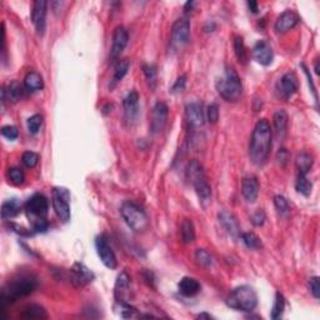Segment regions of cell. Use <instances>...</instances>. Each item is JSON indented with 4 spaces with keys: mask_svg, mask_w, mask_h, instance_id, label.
<instances>
[{
    "mask_svg": "<svg viewBox=\"0 0 320 320\" xmlns=\"http://www.w3.org/2000/svg\"><path fill=\"white\" fill-rule=\"evenodd\" d=\"M299 22L300 19L298 14L291 10H287L278 16L275 24H274V29L278 34H284L294 29L299 24Z\"/></svg>",
    "mask_w": 320,
    "mask_h": 320,
    "instance_id": "cell-18",
    "label": "cell"
},
{
    "mask_svg": "<svg viewBox=\"0 0 320 320\" xmlns=\"http://www.w3.org/2000/svg\"><path fill=\"white\" fill-rule=\"evenodd\" d=\"M22 161L27 168H35L39 163V155L34 152H25L22 157Z\"/></svg>",
    "mask_w": 320,
    "mask_h": 320,
    "instance_id": "cell-39",
    "label": "cell"
},
{
    "mask_svg": "<svg viewBox=\"0 0 320 320\" xmlns=\"http://www.w3.org/2000/svg\"><path fill=\"white\" fill-rule=\"evenodd\" d=\"M198 318H208V319H210L211 318V315H208V314H200V315H198Z\"/></svg>",
    "mask_w": 320,
    "mask_h": 320,
    "instance_id": "cell-50",
    "label": "cell"
},
{
    "mask_svg": "<svg viewBox=\"0 0 320 320\" xmlns=\"http://www.w3.org/2000/svg\"><path fill=\"white\" fill-rule=\"evenodd\" d=\"M274 128L278 135H284L288 128V114L285 110H278L273 117Z\"/></svg>",
    "mask_w": 320,
    "mask_h": 320,
    "instance_id": "cell-29",
    "label": "cell"
},
{
    "mask_svg": "<svg viewBox=\"0 0 320 320\" xmlns=\"http://www.w3.org/2000/svg\"><path fill=\"white\" fill-rule=\"evenodd\" d=\"M143 72H144V75H145L146 80L149 81L150 87L154 88L155 84H157V68H155L154 65L145 64L143 67Z\"/></svg>",
    "mask_w": 320,
    "mask_h": 320,
    "instance_id": "cell-40",
    "label": "cell"
},
{
    "mask_svg": "<svg viewBox=\"0 0 320 320\" xmlns=\"http://www.w3.org/2000/svg\"><path fill=\"white\" fill-rule=\"evenodd\" d=\"M36 288V279L33 275H19L10 282L7 283L4 288L2 289L0 293V304H2V309L7 305L11 304V303L16 302L18 299L28 296L32 294Z\"/></svg>",
    "mask_w": 320,
    "mask_h": 320,
    "instance_id": "cell-2",
    "label": "cell"
},
{
    "mask_svg": "<svg viewBox=\"0 0 320 320\" xmlns=\"http://www.w3.org/2000/svg\"><path fill=\"white\" fill-rule=\"evenodd\" d=\"M20 213V204L16 199H10L3 203L2 205V218L4 220L13 219Z\"/></svg>",
    "mask_w": 320,
    "mask_h": 320,
    "instance_id": "cell-27",
    "label": "cell"
},
{
    "mask_svg": "<svg viewBox=\"0 0 320 320\" xmlns=\"http://www.w3.org/2000/svg\"><path fill=\"white\" fill-rule=\"evenodd\" d=\"M120 214L126 225L135 233H141V231L148 229V215L139 204L134 202H125L121 205Z\"/></svg>",
    "mask_w": 320,
    "mask_h": 320,
    "instance_id": "cell-6",
    "label": "cell"
},
{
    "mask_svg": "<svg viewBox=\"0 0 320 320\" xmlns=\"http://www.w3.org/2000/svg\"><path fill=\"white\" fill-rule=\"evenodd\" d=\"M259 182L255 177H246L243 179L242 194L248 203L257 202L259 197Z\"/></svg>",
    "mask_w": 320,
    "mask_h": 320,
    "instance_id": "cell-20",
    "label": "cell"
},
{
    "mask_svg": "<svg viewBox=\"0 0 320 320\" xmlns=\"http://www.w3.org/2000/svg\"><path fill=\"white\" fill-rule=\"evenodd\" d=\"M49 224L45 220V218H39V219H33V231L34 233H44L48 230Z\"/></svg>",
    "mask_w": 320,
    "mask_h": 320,
    "instance_id": "cell-43",
    "label": "cell"
},
{
    "mask_svg": "<svg viewBox=\"0 0 320 320\" xmlns=\"http://www.w3.org/2000/svg\"><path fill=\"white\" fill-rule=\"evenodd\" d=\"M25 210H27L29 218L32 217V220L45 218L48 215V210H49V202L43 194H34L25 203Z\"/></svg>",
    "mask_w": 320,
    "mask_h": 320,
    "instance_id": "cell-9",
    "label": "cell"
},
{
    "mask_svg": "<svg viewBox=\"0 0 320 320\" xmlns=\"http://www.w3.org/2000/svg\"><path fill=\"white\" fill-rule=\"evenodd\" d=\"M206 113H208L209 123L215 124L218 120H219V108H218V105L215 103L210 104V105L208 106V110H206Z\"/></svg>",
    "mask_w": 320,
    "mask_h": 320,
    "instance_id": "cell-44",
    "label": "cell"
},
{
    "mask_svg": "<svg viewBox=\"0 0 320 320\" xmlns=\"http://www.w3.org/2000/svg\"><path fill=\"white\" fill-rule=\"evenodd\" d=\"M3 137L9 139V140H15L19 137V130L14 125H4L2 128Z\"/></svg>",
    "mask_w": 320,
    "mask_h": 320,
    "instance_id": "cell-42",
    "label": "cell"
},
{
    "mask_svg": "<svg viewBox=\"0 0 320 320\" xmlns=\"http://www.w3.org/2000/svg\"><path fill=\"white\" fill-rule=\"evenodd\" d=\"M242 240L243 243L248 246L249 249H253V250H258V249L262 248V242H260L259 238L257 237L254 233H244L242 234Z\"/></svg>",
    "mask_w": 320,
    "mask_h": 320,
    "instance_id": "cell-36",
    "label": "cell"
},
{
    "mask_svg": "<svg viewBox=\"0 0 320 320\" xmlns=\"http://www.w3.org/2000/svg\"><path fill=\"white\" fill-rule=\"evenodd\" d=\"M248 7L253 13H258V3L257 2H249Z\"/></svg>",
    "mask_w": 320,
    "mask_h": 320,
    "instance_id": "cell-49",
    "label": "cell"
},
{
    "mask_svg": "<svg viewBox=\"0 0 320 320\" xmlns=\"http://www.w3.org/2000/svg\"><path fill=\"white\" fill-rule=\"evenodd\" d=\"M23 96V87L16 80L10 81L7 87L2 89V101L3 104L8 101L9 104H15L20 100Z\"/></svg>",
    "mask_w": 320,
    "mask_h": 320,
    "instance_id": "cell-21",
    "label": "cell"
},
{
    "mask_svg": "<svg viewBox=\"0 0 320 320\" xmlns=\"http://www.w3.org/2000/svg\"><path fill=\"white\" fill-rule=\"evenodd\" d=\"M95 248H96V253H98L99 258H100L101 263L105 265L106 268L109 269H115L118 265L117 262V257H115V253L113 251L112 246L108 243V239L105 235H99L95 239Z\"/></svg>",
    "mask_w": 320,
    "mask_h": 320,
    "instance_id": "cell-10",
    "label": "cell"
},
{
    "mask_svg": "<svg viewBox=\"0 0 320 320\" xmlns=\"http://www.w3.org/2000/svg\"><path fill=\"white\" fill-rule=\"evenodd\" d=\"M195 259H197L198 264L202 265V267H210L213 264V257L204 249H198L195 251Z\"/></svg>",
    "mask_w": 320,
    "mask_h": 320,
    "instance_id": "cell-37",
    "label": "cell"
},
{
    "mask_svg": "<svg viewBox=\"0 0 320 320\" xmlns=\"http://www.w3.org/2000/svg\"><path fill=\"white\" fill-rule=\"evenodd\" d=\"M271 150V128L267 119H260L254 126L249 141V158L255 165L267 163Z\"/></svg>",
    "mask_w": 320,
    "mask_h": 320,
    "instance_id": "cell-1",
    "label": "cell"
},
{
    "mask_svg": "<svg viewBox=\"0 0 320 320\" xmlns=\"http://www.w3.org/2000/svg\"><path fill=\"white\" fill-rule=\"evenodd\" d=\"M130 68V61L128 59H123V60H119L117 65H115L114 69V75H113V80H112V86L110 88H114L119 81L123 80V78L128 74Z\"/></svg>",
    "mask_w": 320,
    "mask_h": 320,
    "instance_id": "cell-28",
    "label": "cell"
},
{
    "mask_svg": "<svg viewBox=\"0 0 320 320\" xmlns=\"http://www.w3.org/2000/svg\"><path fill=\"white\" fill-rule=\"evenodd\" d=\"M47 8L48 3L44 0H36L33 4L32 22L39 36L44 35L47 28Z\"/></svg>",
    "mask_w": 320,
    "mask_h": 320,
    "instance_id": "cell-13",
    "label": "cell"
},
{
    "mask_svg": "<svg viewBox=\"0 0 320 320\" xmlns=\"http://www.w3.org/2000/svg\"><path fill=\"white\" fill-rule=\"evenodd\" d=\"M20 318L30 319V320H33V319H47L48 313L43 307H40V305L32 304V305H28V307H25L24 309H23L22 314H20Z\"/></svg>",
    "mask_w": 320,
    "mask_h": 320,
    "instance_id": "cell-26",
    "label": "cell"
},
{
    "mask_svg": "<svg viewBox=\"0 0 320 320\" xmlns=\"http://www.w3.org/2000/svg\"><path fill=\"white\" fill-rule=\"evenodd\" d=\"M295 189L300 194L304 195V197H309L311 194V190H313V184L308 179L307 175L298 174V178H296L295 182Z\"/></svg>",
    "mask_w": 320,
    "mask_h": 320,
    "instance_id": "cell-32",
    "label": "cell"
},
{
    "mask_svg": "<svg viewBox=\"0 0 320 320\" xmlns=\"http://www.w3.org/2000/svg\"><path fill=\"white\" fill-rule=\"evenodd\" d=\"M285 309V300L284 296L280 293L275 294V302H274L273 309H271V319L276 320L280 319L283 316V313H284Z\"/></svg>",
    "mask_w": 320,
    "mask_h": 320,
    "instance_id": "cell-33",
    "label": "cell"
},
{
    "mask_svg": "<svg viewBox=\"0 0 320 320\" xmlns=\"http://www.w3.org/2000/svg\"><path fill=\"white\" fill-rule=\"evenodd\" d=\"M218 218H219V223L222 224L223 228L225 229L226 233L230 234L231 237H234V238L239 237L240 225H239V223H238L237 218L234 217V214L223 210V211H220L219 215H218Z\"/></svg>",
    "mask_w": 320,
    "mask_h": 320,
    "instance_id": "cell-22",
    "label": "cell"
},
{
    "mask_svg": "<svg viewBox=\"0 0 320 320\" xmlns=\"http://www.w3.org/2000/svg\"><path fill=\"white\" fill-rule=\"evenodd\" d=\"M274 205H275L276 210L282 214L287 213V211L289 210L288 200L285 199L283 195H276V197L274 198Z\"/></svg>",
    "mask_w": 320,
    "mask_h": 320,
    "instance_id": "cell-41",
    "label": "cell"
},
{
    "mask_svg": "<svg viewBox=\"0 0 320 320\" xmlns=\"http://www.w3.org/2000/svg\"><path fill=\"white\" fill-rule=\"evenodd\" d=\"M28 130H29L30 134H36L40 130L41 125H43V117L40 114H35L33 117H30L27 121Z\"/></svg>",
    "mask_w": 320,
    "mask_h": 320,
    "instance_id": "cell-38",
    "label": "cell"
},
{
    "mask_svg": "<svg viewBox=\"0 0 320 320\" xmlns=\"http://www.w3.org/2000/svg\"><path fill=\"white\" fill-rule=\"evenodd\" d=\"M295 164L300 175H308L311 166H313V157L310 154H308V153H302V154H299L296 157Z\"/></svg>",
    "mask_w": 320,
    "mask_h": 320,
    "instance_id": "cell-30",
    "label": "cell"
},
{
    "mask_svg": "<svg viewBox=\"0 0 320 320\" xmlns=\"http://www.w3.org/2000/svg\"><path fill=\"white\" fill-rule=\"evenodd\" d=\"M185 117L188 121L189 128L199 129L204 124V112L203 105L199 101H193L189 103L185 108Z\"/></svg>",
    "mask_w": 320,
    "mask_h": 320,
    "instance_id": "cell-16",
    "label": "cell"
},
{
    "mask_svg": "<svg viewBox=\"0 0 320 320\" xmlns=\"http://www.w3.org/2000/svg\"><path fill=\"white\" fill-rule=\"evenodd\" d=\"M299 83L298 78L294 73H287L279 79L276 84V89L279 92V94L282 98L289 99L291 98L296 92H298Z\"/></svg>",
    "mask_w": 320,
    "mask_h": 320,
    "instance_id": "cell-15",
    "label": "cell"
},
{
    "mask_svg": "<svg viewBox=\"0 0 320 320\" xmlns=\"http://www.w3.org/2000/svg\"><path fill=\"white\" fill-rule=\"evenodd\" d=\"M180 239L184 244H190L195 240V230L194 225L190 220L184 219L182 225H180Z\"/></svg>",
    "mask_w": 320,
    "mask_h": 320,
    "instance_id": "cell-31",
    "label": "cell"
},
{
    "mask_svg": "<svg viewBox=\"0 0 320 320\" xmlns=\"http://www.w3.org/2000/svg\"><path fill=\"white\" fill-rule=\"evenodd\" d=\"M186 177L188 180L193 184L200 202L204 205L210 202L211 198V188L210 184L208 183V179L205 177V173L203 170L202 164L198 160H191L186 166Z\"/></svg>",
    "mask_w": 320,
    "mask_h": 320,
    "instance_id": "cell-4",
    "label": "cell"
},
{
    "mask_svg": "<svg viewBox=\"0 0 320 320\" xmlns=\"http://www.w3.org/2000/svg\"><path fill=\"white\" fill-rule=\"evenodd\" d=\"M129 287H130V278L125 271L119 274L115 284V298L118 302L126 303V296L129 295Z\"/></svg>",
    "mask_w": 320,
    "mask_h": 320,
    "instance_id": "cell-23",
    "label": "cell"
},
{
    "mask_svg": "<svg viewBox=\"0 0 320 320\" xmlns=\"http://www.w3.org/2000/svg\"><path fill=\"white\" fill-rule=\"evenodd\" d=\"M178 289H179V293L184 296H194L197 295L200 291V284L197 279L194 278L185 276L178 284Z\"/></svg>",
    "mask_w": 320,
    "mask_h": 320,
    "instance_id": "cell-24",
    "label": "cell"
},
{
    "mask_svg": "<svg viewBox=\"0 0 320 320\" xmlns=\"http://www.w3.org/2000/svg\"><path fill=\"white\" fill-rule=\"evenodd\" d=\"M53 208L56 217L63 223L70 220V193L65 188H54L52 193Z\"/></svg>",
    "mask_w": 320,
    "mask_h": 320,
    "instance_id": "cell-7",
    "label": "cell"
},
{
    "mask_svg": "<svg viewBox=\"0 0 320 320\" xmlns=\"http://www.w3.org/2000/svg\"><path fill=\"white\" fill-rule=\"evenodd\" d=\"M217 89L220 96L226 101L235 103L242 98L243 84L240 76L233 67L226 68L224 75L217 81Z\"/></svg>",
    "mask_w": 320,
    "mask_h": 320,
    "instance_id": "cell-3",
    "label": "cell"
},
{
    "mask_svg": "<svg viewBox=\"0 0 320 320\" xmlns=\"http://www.w3.org/2000/svg\"><path fill=\"white\" fill-rule=\"evenodd\" d=\"M8 179H9V182H11V184H14V185H22V184H24L25 182V174L20 168L14 166V168H10L9 170H8Z\"/></svg>",
    "mask_w": 320,
    "mask_h": 320,
    "instance_id": "cell-35",
    "label": "cell"
},
{
    "mask_svg": "<svg viewBox=\"0 0 320 320\" xmlns=\"http://www.w3.org/2000/svg\"><path fill=\"white\" fill-rule=\"evenodd\" d=\"M123 105L126 120L129 121L137 120L139 115V94L135 90L130 92L129 94L124 98Z\"/></svg>",
    "mask_w": 320,
    "mask_h": 320,
    "instance_id": "cell-19",
    "label": "cell"
},
{
    "mask_svg": "<svg viewBox=\"0 0 320 320\" xmlns=\"http://www.w3.org/2000/svg\"><path fill=\"white\" fill-rule=\"evenodd\" d=\"M265 219H267V217H265V213L262 209H259L251 215V223L255 226H262L265 223Z\"/></svg>",
    "mask_w": 320,
    "mask_h": 320,
    "instance_id": "cell-46",
    "label": "cell"
},
{
    "mask_svg": "<svg viewBox=\"0 0 320 320\" xmlns=\"http://www.w3.org/2000/svg\"><path fill=\"white\" fill-rule=\"evenodd\" d=\"M309 287L311 294L314 295V298L319 299L320 296V283H319V278L318 276H313L309 280Z\"/></svg>",
    "mask_w": 320,
    "mask_h": 320,
    "instance_id": "cell-45",
    "label": "cell"
},
{
    "mask_svg": "<svg viewBox=\"0 0 320 320\" xmlns=\"http://www.w3.org/2000/svg\"><path fill=\"white\" fill-rule=\"evenodd\" d=\"M234 49H235V55H237V59L239 60V63L245 64L246 63V50H245V45H244V41H243L242 36H235Z\"/></svg>",
    "mask_w": 320,
    "mask_h": 320,
    "instance_id": "cell-34",
    "label": "cell"
},
{
    "mask_svg": "<svg viewBox=\"0 0 320 320\" xmlns=\"http://www.w3.org/2000/svg\"><path fill=\"white\" fill-rule=\"evenodd\" d=\"M69 278L75 288H84L94 280V274L81 263H75L69 271Z\"/></svg>",
    "mask_w": 320,
    "mask_h": 320,
    "instance_id": "cell-11",
    "label": "cell"
},
{
    "mask_svg": "<svg viewBox=\"0 0 320 320\" xmlns=\"http://www.w3.org/2000/svg\"><path fill=\"white\" fill-rule=\"evenodd\" d=\"M190 35V22L186 18H179L174 22L172 28V47L182 49L188 43Z\"/></svg>",
    "mask_w": 320,
    "mask_h": 320,
    "instance_id": "cell-8",
    "label": "cell"
},
{
    "mask_svg": "<svg viewBox=\"0 0 320 320\" xmlns=\"http://www.w3.org/2000/svg\"><path fill=\"white\" fill-rule=\"evenodd\" d=\"M288 159H289V154L285 149H282L279 153H278V160H279V163H282L283 165L287 164Z\"/></svg>",
    "mask_w": 320,
    "mask_h": 320,
    "instance_id": "cell-48",
    "label": "cell"
},
{
    "mask_svg": "<svg viewBox=\"0 0 320 320\" xmlns=\"http://www.w3.org/2000/svg\"><path fill=\"white\" fill-rule=\"evenodd\" d=\"M44 87V81L41 75L36 72H30L28 73L27 76L24 79V88L25 90H28L29 93L38 92L41 90Z\"/></svg>",
    "mask_w": 320,
    "mask_h": 320,
    "instance_id": "cell-25",
    "label": "cell"
},
{
    "mask_svg": "<svg viewBox=\"0 0 320 320\" xmlns=\"http://www.w3.org/2000/svg\"><path fill=\"white\" fill-rule=\"evenodd\" d=\"M253 58L255 59L257 63L268 67V65L273 63V48H271V45L267 40H259L253 48Z\"/></svg>",
    "mask_w": 320,
    "mask_h": 320,
    "instance_id": "cell-17",
    "label": "cell"
},
{
    "mask_svg": "<svg viewBox=\"0 0 320 320\" xmlns=\"http://www.w3.org/2000/svg\"><path fill=\"white\" fill-rule=\"evenodd\" d=\"M226 304L235 310L242 311H253L258 305V295L251 287L248 285H242V287L235 288L229 294L226 299Z\"/></svg>",
    "mask_w": 320,
    "mask_h": 320,
    "instance_id": "cell-5",
    "label": "cell"
},
{
    "mask_svg": "<svg viewBox=\"0 0 320 320\" xmlns=\"http://www.w3.org/2000/svg\"><path fill=\"white\" fill-rule=\"evenodd\" d=\"M129 35L128 32L124 27H117L113 34V44L112 49H110V60L114 61L120 56L123 50L125 49L126 44H128Z\"/></svg>",
    "mask_w": 320,
    "mask_h": 320,
    "instance_id": "cell-14",
    "label": "cell"
},
{
    "mask_svg": "<svg viewBox=\"0 0 320 320\" xmlns=\"http://www.w3.org/2000/svg\"><path fill=\"white\" fill-rule=\"evenodd\" d=\"M185 84H186V80H185V76H180V78H178V80L175 81V84L173 86V92L177 93V92H183L184 89H185Z\"/></svg>",
    "mask_w": 320,
    "mask_h": 320,
    "instance_id": "cell-47",
    "label": "cell"
},
{
    "mask_svg": "<svg viewBox=\"0 0 320 320\" xmlns=\"http://www.w3.org/2000/svg\"><path fill=\"white\" fill-rule=\"evenodd\" d=\"M169 109L168 105L163 101H158L152 110V115H150V129L154 134L160 133L164 129L166 124V119H168Z\"/></svg>",
    "mask_w": 320,
    "mask_h": 320,
    "instance_id": "cell-12",
    "label": "cell"
}]
</instances>
